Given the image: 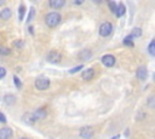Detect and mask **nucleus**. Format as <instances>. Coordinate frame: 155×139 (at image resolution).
Returning <instances> with one entry per match:
<instances>
[{"instance_id":"1","label":"nucleus","mask_w":155,"mask_h":139,"mask_svg":"<svg viewBox=\"0 0 155 139\" xmlns=\"http://www.w3.org/2000/svg\"><path fill=\"white\" fill-rule=\"evenodd\" d=\"M59 21H61V15L57 13V12H51V13H48V15L45 17L46 24H47L48 27H51V28L56 27V25L59 23Z\"/></svg>"},{"instance_id":"2","label":"nucleus","mask_w":155,"mask_h":139,"mask_svg":"<svg viewBox=\"0 0 155 139\" xmlns=\"http://www.w3.org/2000/svg\"><path fill=\"white\" fill-rule=\"evenodd\" d=\"M111 30H113L111 23L105 22V23H103V24L101 25V28H99V34H101L102 36H108V35H110Z\"/></svg>"},{"instance_id":"3","label":"nucleus","mask_w":155,"mask_h":139,"mask_svg":"<svg viewBox=\"0 0 155 139\" xmlns=\"http://www.w3.org/2000/svg\"><path fill=\"white\" fill-rule=\"evenodd\" d=\"M48 86H50V81L45 77H39L35 81V87L38 89H46Z\"/></svg>"},{"instance_id":"4","label":"nucleus","mask_w":155,"mask_h":139,"mask_svg":"<svg viewBox=\"0 0 155 139\" xmlns=\"http://www.w3.org/2000/svg\"><path fill=\"white\" fill-rule=\"evenodd\" d=\"M102 63H103L105 66H113V65L115 64V58H114V56H111V54H105V56H103V58H102Z\"/></svg>"},{"instance_id":"5","label":"nucleus","mask_w":155,"mask_h":139,"mask_svg":"<svg viewBox=\"0 0 155 139\" xmlns=\"http://www.w3.org/2000/svg\"><path fill=\"white\" fill-rule=\"evenodd\" d=\"M92 135H93V129L91 127H84L80 129V137L85 139H90Z\"/></svg>"},{"instance_id":"6","label":"nucleus","mask_w":155,"mask_h":139,"mask_svg":"<svg viewBox=\"0 0 155 139\" xmlns=\"http://www.w3.org/2000/svg\"><path fill=\"white\" fill-rule=\"evenodd\" d=\"M47 60L50 62V63H58L59 60H61V54L58 53V52H51V53H48V56H47Z\"/></svg>"},{"instance_id":"7","label":"nucleus","mask_w":155,"mask_h":139,"mask_svg":"<svg viewBox=\"0 0 155 139\" xmlns=\"http://www.w3.org/2000/svg\"><path fill=\"white\" fill-rule=\"evenodd\" d=\"M12 135V131L8 127H4L0 129V139H8Z\"/></svg>"},{"instance_id":"8","label":"nucleus","mask_w":155,"mask_h":139,"mask_svg":"<svg viewBox=\"0 0 155 139\" xmlns=\"http://www.w3.org/2000/svg\"><path fill=\"white\" fill-rule=\"evenodd\" d=\"M147 75H148V73H147L145 66H139L137 69V77L139 80H145L147 79Z\"/></svg>"},{"instance_id":"9","label":"nucleus","mask_w":155,"mask_h":139,"mask_svg":"<svg viewBox=\"0 0 155 139\" xmlns=\"http://www.w3.org/2000/svg\"><path fill=\"white\" fill-rule=\"evenodd\" d=\"M93 75H94V70L91 69V68H88V69H86V70L82 73V79H84L85 81H88V80H91V79L93 77Z\"/></svg>"},{"instance_id":"10","label":"nucleus","mask_w":155,"mask_h":139,"mask_svg":"<svg viewBox=\"0 0 155 139\" xmlns=\"http://www.w3.org/2000/svg\"><path fill=\"white\" fill-rule=\"evenodd\" d=\"M50 5L52 7H54V8H59V7H62L64 5V0H51Z\"/></svg>"},{"instance_id":"11","label":"nucleus","mask_w":155,"mask_h":139,"mask_svg":"<svg viewBox=\"0 0 155 139\" xmlns=\"http://www.w3.org/2000/svg\"><path fill=\"white\" fill-rule=\"evenodd\" d=\"M0 17L2 19H10V17H11V10L10 8H4L0 12Z\"/></svg>"},{"instance_id":"12","label":"nucleus","mask_w":155,"mask_h":139,"mask_svg":"<svg viewBox=\"0 0 155 139\" xmlns=\"http://www.w3.org/2000/svg\"><path fill=\"white\" fill-rule=\"evenodd\" d=\"M33 116H34V118H35V120H38V118H44V117L46 116V111H45V110H42V109H40V110L35 111V112L33 114Z\"/></svg>"},{"instance_id":"13","label":"nucleus","mask_w":155,"mask_h":139,"mask_svg":"<svg viewBox=\"0 0 155 139\" xmlns=\"http://www.w3.org/2000/svg\"><path fill=\"white\" fill-rule=\"evenodd\" d=\"M23 121H24L25 123H28V124H33L34 121H35V118H34L33 115H28V114H25V115L23 116Z\"/></svg>"},{"instance_id":"14","label":"nucleus","mask_w":155,"mask_h":139,"mask_svg":"<svg viewBox=\"0 0 155 139\" xmlns=\"http://www.w3.org/2000/svg\"><path fill=\"white\" fill-rule=\"evenodd\" d=\"M125 6H124V4H119V6H117V12H116V16L117 17H121L124 13H125Z\"/></svg>"},{"instance_id":"15","label":"nucleus","mask_w":155,"mask_h":139,"mask_svg":"<svg viewBox=\"0 0 155 139\" xmlns=\"http://www.w3.org/2000/svg\"><path fill=\"white\" fill-rule=\"evenodd\" d=\"M148 50H149V53H150L151 56H154V57H155V40H153V41L150 42V45H149Z\"/></svg>"},{"instance_id":"16","label":"nucleus","mask_w":155,"mask_h":139,"mask_svg":"<svg viewBox=\"0 0 155 139\" xmlns=\"http://www.w3.org/2000/svg\"><path fill=\"white\" fill-rule=\"evenodd\" d=\"M90 57H91V52L90 51H82L80 53V58L81 59H90Z\"/></svg>"},{"instance_id":"17","label":"nucleus","mask_w":155,"mask_h":139,"mask_svg":"<svg viewBox=\"0 0 155 139\" xmlns=\"http://www.w3.org/2000/svg\"><path fill=\"white\" fill-rule=\"evenodd\" d=\"M140 35H142V30H140L139 28H134V29L132 30V34H131L132 37H138V36H140Z\"/></svg>"},{"instance_id":"18","label":"nucleus","mask_w":155,"mask_h":139,"mask_svg":"<svg viewBox=\"0 0 155 139\" xmlns=\"http://www.w3.org/2000/svg\"><path fill=\"white\" fill-rule=\"evenodd\" d=\"M24 11H25L24 5H21V6H19V8H18V18H19V21H22L23 15H24Z\"/></svg>"},{"instance_id":"19","label":"nucleus","mask_w":155,"mask_h":139,"mask_svg":"<svg viewBox=\"0 0 155 139\" xmlns=\"http://www.w3.org/2000/svg\"><path fill=\"white\" fill-rule=\"evenodd\" d=\"M148 106H150V108L155 109V95L149 97V99H148Z\"/></svg>"},{"instance_id":"20","label":"nucleus","mask_w":155,"mask_h":139,"mask_svg":"<svg viewBox=\"0 0 155 139\" xmlns=\"http://www.w3.org/2000/svg\"><path fill=\"white\" fill-rule=\"evenodd\" d=\"M5 103L6 104H13L15 103V97L13 95H5Z\"/></svg>"},{"instance_id":"21","label":"nucleus","mask_w":155,"mask_h":139,"mask_svg":"<svg viewBox=\"0 0 155 139\" xmlns=\"http://www.w3.org/2000/svg\"><path fill=\"white\" fill-rule=\"evenodd\" d=\"M124 44L127 45V46H133V42H132V36H126L125 40H124Z\"/></svg>"},{"instance_id":"22","label":"nucleus","mask_w":155,"mask_h":139,"mask_svg":"<svg viewBox=\"0 0 155 139\" xmlns=\"http://www.w3.org/2000/svg\"><path fill=\"white\" fill-rule=\"evenodd\" d=\"M109 7H110L111 12H114V13H116V12H117V6H116V4H115V2L110 1V2H109Z\"/></svg>"},{"instance_id":"23","label":"nucleus","mask_w":155,"mask_h":139,"mask_svg":"<svg viewBox=\"0 0 155 139\" xmlns=\"http://www.w3.org/2000/svg\"><path fill=\"white\" fill-rule=\"evenodd\" d=\"M13 80H15L16 87H17V88H21V87H22V82H21L19 80H18V77H17V76H15V77H13Z\"/></svg>"},{"instance_id":"24","label":"nucleus","mask_w":155,"mask_h":139,"mask_svg":"<svg viewBox=\"0 0 155 139\" xmlns=\"http://www.w3.org/2000/svg\"><path fill=\"white\" fill-rule=\"evenodd\" d=\"M81 68H84V66H82V65H78V66H75L74 69H71V70H70L69 73H70V74H74V73L79 71V70H81Z\"/></svg>"},{"instance_id":"25","label":"nucleus","mask_w":155,"mask_h":139,"mask_svg":"<svg viewBox=\"0 0 155 139\" xmlns=\"http://www.w3.org/2000/svg\"><path fill=\"white\" fill-rule=\"evenodd\" d=\"M34 13H35V11H34V8L31 7V8H30V13H29V16H28V22H29V21H31V18H33Z\"/></svg>"},{"instance_id":"26","label":"nucleus","mask_w":155,"mask_h":139,"mask_svg":"<svg viewBox=\"0 0 155 139\" xmlns=\"http://www.w3.org/2000/svg\"><path fill=\"white\" fill-rule=\"evenodd\" d=\"M10 53V50L8 48H6V47H2L1 48V54H8Z\"/></svg>"},{"instance_id":"27","label":"nucleus","mask_w":155,"mask_h":139,"mask_svg":"<svg viewBox=\"0 0 155 139\" xmlns=\"http://www.w3.org/2000/svg\"><path fill=\"white\" fill-rule=\"evenodd\" d=\"M0 71H1V75H0V77L2 79V77H5V74H6V71H5V68H0Z\"/></svg>"},{"instance_id":"28","label":"nucleus","mask_w":155,"mask_h":139,"mask_svg":"<svg viewBox=\"0 0 155 139\" xmlns=\"http://www.w3.org/2000/svg\"><path fill=\"white\" fill-rule=\"evenodd\" d=\"M0 120H1V122H2V123H5V122H6V118H5V115H4L2 112L0 114Z\"/></svg>"},{"instance_id":"29","label":"nucleus","mask_w":155,"mask_h":139,"mask_svg":"<svg viewBox=\"0 0 155 139\" xmlns=\"http://www.w3.org/2000/svg\"><path fill=\"white\" fill-rule=\"evenodd\" d=\"M21 139H28V138H21Z\"/></svg>"}]
</instances>
